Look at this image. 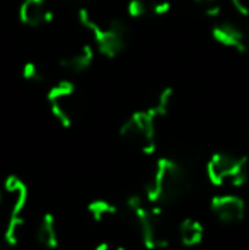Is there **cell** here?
<instances>
[{
	"label": "cell",
	"mask_w": 249,
	"mask_h": 250,
	"mask_svg": "<svg viewBox=\"0 0 249 250\" xmlns=\"http://www.w3.org/2000/svg\"><path fill=\"white\" fill-rule=\"evenodd\" d=\"M246 48H248V51H249V29L246 31Z\"/></svg>",
	"instance_id": "cell-20"
},
{
	"label": "cell",
	"mask_w": 249,
	"mask_h": 250,
	"mask_svg": "<svg viewBox=\"0 0 249 250\" xmlns=\"http://www.w3.org/2000/svg\"><path fill=\"white\" fill-rule=\"evenodd\" d=\"M188 189V174L173 158H159L145 182V198L150 204H167L180 199Z\"/></svg>",
	"instance_id": "cell-1"
},
{
	"label": "cell",
	"mask_w": 249,
	"mask_h": 250,
	"mask_svg": "<svg viewBox=\"0 0 249 250\" xmlns=\"http://www.w3.org/2000/svg\"><path fill=\"white\" fill-rule=\"evenodd\" d=\"M157 116L150 109L136 111L123 123L120 129V136L126 145L135 150L150 155L156 151L157 145Z\"/></svg>",
	"instance_id": "cell-4"
},
{
	"label": "cell",
	"mask_w": 249,
	"mask_h": 250,
	"mask_svg": "<svg viewBox=\"0 0 249 250\" xmlns=\"http://www.w3.org/2000/svg\"><path fill=\"white\" fill-rule=\"evenodd\" d=\"M87 211H89V216L92 218V221L97 225H104L108 221H113L118 216V208L106 199L92 201L87 206Z\"/></svg>",
	"instance_id": "cell-13"
},
{
	"label": "cell",
	"mask_w": 249,
	"mask_h": 250,
	"mask_svg": "<svg viewBox=\"0 0 249 250\" xmlns=\"http://www.w3.org/2000/svg\"><path fill=\"white\" fill-rule=\"evenodd\" d=\"M171 10V3L167 0H156V2H150V14H156V16H166Z\"/></svg>",
	"instance_id": "cell-17"
},
{
	"label": "cell",
	"mask_w": 249,
	"mask_h": 250,
	"mask_svg": "<svg viewBox=\"0 0 249 250\" xmlns=\"http://www.w3.org/2000/svg\"><path fill=\"white\" fill-rule=\"evenodd\" d=\"M126 14L133 19L138 17H145L147 14H150V3L147 0H128L126 3Z\"/></svg>",
	"instance_id": "cell-16"
},
{
	"label": "cell",
	"mask_w": 249,
	"mask_h": 250,
	"mask_svg": "<svg viewBox=\"0 0 249 250\" xmlns=\"http://www.w3.org/2000/svg\"><path fill=\"white\" fill-rule=\"evenodd\" d=\"M48 104L53 118L63 126H72L77 112V89L72 82L62 80L48 90Z\"/></svg>",
	"instance_id": "cell-5"
},
{
	"label": "cell",
	"mask_w": 249,
	"mask_h": 250,
	"mask_svg": "<svg viewBox=\"0 0 249 250\" xmlns=\"http://www.w3.org/2000/svg\"><path fill=\"white\" fill-rule=\"evenodd\" d=\"M0 250H3V249H2V247H0Z\"/></svg>",
	"instance_id": "cell-21"
},
{
	"label": "cell",
	"mask_w": 249,
	"mask_h": 250,
	"mask_svg": "<svg viewBox=\"0 0 249 250\" xmlns=\"http://www.w3.org/2000/svg\"><path fill=\"white\" fill-rule=\"evenodd\" d=\"M23 79L31 83H41L45 80V73H43V70L40 68L38 63L27 62V63H24V66H23Z\"/></svg>",
	"instance_id": "cell-15"
},
{
	"label": "cell",
	"mask_w": 249,
	"mask_h": 250,
	"mask_svg": "<svg viewBox=\"0 0 249 250\" xmlns=\"http://www.w3.org/2000/svg\"><path fill=\"white\" fill-rule=\"evenodd\" d=\"M96 250H125L121 245H116V244H111V242H103V244L97 245Z\"/></svg>",
	"instance_id": "cell-19"
},
{
	"label": "cell",
	"mask_w": 249,
	"mask_h": 250,
	"mask_svg": "<svg viewBox=\"0 0 249 250\" xmlns=\"http://www.w3.org/2000/svg\"><path fill=\"white\" fill-rule=\"evenodd\" d=\"M203 227L198 220L195 218H186V220L181 221L180 228H178V235H180V240L184 247H195L202 242L203 238Z\"/></svg>",
	"instance_id": "cell-12"
},
{
	"label": "cell",
	"mask_w": 249,
	"mask_h": 250,
	"mask_svg": "<svg viewBox=\"0 0 249 250\" xmlns=\"http://www.w3.org/2000/svg\"><path fill=\"white\" fill-rule=\"evenodd\" d=\"M34 238L36 242L46 250H53L58 245V228H57V221L55 216L51 213H46L43 218L40 220L34 231Z\"/></svg>",
	"instance_id": "cell-11"
},
{
	"label": "cell",
	"mask_w": 249,
	"mask_h": 250,
	"mask_svg": "<svg viewBox=\"0 0 249 250\" xmlns=\"http://www.w3.org/2000/svg\"><path fill=\"white\" fill-rule=\"evenodd\" d=\"M206 175L213 186L239 188L248 181V160L230 151H217L206 164Z\"/></svg>",
	"instance_id": "cell-3"
},
{
	"label": "cell",
	"mask_w": 249,
	"mask_h": 250,
	"mask_svg": "<svg viewBox=\"0 0 249 250\" xmlns=\"http://www.w3.org/2000/svg\"><path fill=\"white\" fill-rule=\"evenodd\" d=\"M79 21L91 33L101 55L114 58L125 51L128 43V27L123 19L103 17L99 12L82 7L79 10Z\"/></svg>",
	"instance_id": "cell-2"
},
{
	"label": "cell",
	"mask_w": 249,
	"mask_h": 250,
	"mask_svg": "<svg viewBox=\"0 0 249 250\" xmlns=\"http://www.w3.org/2000/svg\"><path fill=\"white\" fill-rule=\"evenodd\" d=\"M212 38L219 44L236 51H248L246 48V31L241 29L232 21H220L212 27Z\"/></svg>",
	"instance_id": "cell-8"
},
{
	"label": "cell",
	"mask_w": 249,
	"mask_h": 250,
	"mask_svg": "<svg viewBox=\"0 0 249 250\" xmlns=\"http://www.w3.org/2000/svg\"><path fill=\"white\" fill-rule=\"evenodd\" d=\"M173 101H174V90L171 87H166V89L160 90L159 96L156 97L154 104L149 109L157 116V119L164 118L171 111V107H173Z\"/></svg>",
	"instance_id": "cell-14"
},
{
	"label": "cell",
	"mask_w": 249,
	"mask_h": 250,
	"mask_svg": "<svg viewBox=\"0 0 249 250\" xmlns=\"http://www.w3.org/2000/svg\"><path fill=\"white\" fill-rule=\"evenodd\" d=\"M19 19L27 27H41L53 19L48 0H24L19 7Z\"/></svg>",
	"instance_id": "cell-9"
},
{
	"label": "cell",
	"mask_w": 249,
	"mask_h": 250,
	"mask_svg": "<svg viewBox=\"0 0 249 250\" xmlns=\"http://www.w3.org/2000/svg\"><path fill=\"white\" fill-rule=\"evenodd\" d=\"M94 62V48L91 44H80L67 53L60 58V66L70 73H82L92 65Z\"/></svg>",
	"instance_id": "cell-10"
},
{
	"label": "cell",
	"mask_w": 249,
	"mask_h": 250,
	"mask_svg": "<svg viewBox=\"0 0 249 250\" xmlns=\"http://www.w3.org/2000/svg\"><path fill=\"white\" fill-rule=\"evenodd\" d=\"M27 204V188L21 179L9 177L0 188V209L7 216H21Z\"/></svg>",
	"instance_id": "cell-6"
},
{
	"label": "cell",
	"mask_w": 249,
	"mask_h": 250,
	"mask_svg": "<svg viewBox=\"0 0 249 250\" xmlns=\"http://www.w3.org/2000/svg\"><path fill=\"white\" fill-rule=\"evenodd\" d=\"M212 213L220 223L224 225H236L246 214V204L239 196L222 194L217 196L212 201Z\"/></svg>",
	"instance_id": "cell-7"
},
{
	"label": "cell",
	"mask_w": 249,
	"mask_h": 250,
	"mask_svg": "<svg viewBox=\"0 0 249 250\" xmlns=\"http://www.w3.org/2000/svg\"><path fill=\"white\" fill-rule=\"evenodd\" d=\"M236 10L243 16H249V0H230Z\"/></svg>",
	"instance_id": "cell-18"
}]
</instances>
